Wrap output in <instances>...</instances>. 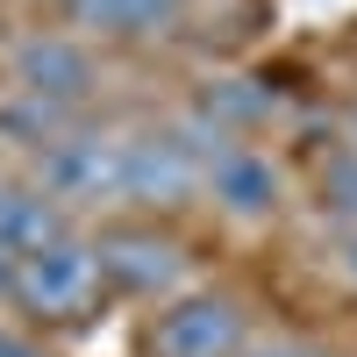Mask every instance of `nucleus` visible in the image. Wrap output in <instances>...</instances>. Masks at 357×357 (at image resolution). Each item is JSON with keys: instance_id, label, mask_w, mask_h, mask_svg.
Listing matches in <instances>:
<instances>
[{"instance_id": "1", "label": "nucleus", "mask_w": 357, "mask_h": 357, "mask_svg": "<svg viewBox=\"0 0 357 357\" xmlns=\"http://www.w3.org/2000/svg\"><path fill=\"white\" fill-rule=\"evenodd\" d=\"M93 293H100V257L79 236H57V243L15 257V293L8 301L22 314H36V321H79L93 307Z\"/></svg>"}, {"instance_id": "2", "label": "nucleus", "mask_w": 357, "mask_h": 357, "mask_svg": "<svg viewBox=\"0 0 357 357\" xmlns=\"http://www.w3.org/2000/svg\"><path fill=\"white\" fill-rule=\"evenodd\" d=\"M36 186L57 207H100V200H129V143L114 136H86L72 129L57 151L36 158Z\"/></svg>"}, {"instance_id": "3", "label": "nucleus", "mask_w": 357, "mask_h": 357, "mask_svg": "<svg viewBox=\"0 0 357 357\" xmlns=\"http://www.w3.org/2000/svg\"><path fill=\"white\" fill-rule=\"evenodd\" d=\"M243 350V307L222 293H186L151 321V357H236Z\"/></svg>"}, {"instance_id": "4", "label": "nucleus", "mask_w": 357, "mask_h": 357, "mask_svg": "<svg viewBox=\"0 0 357 357\" xmlns=\"http://www.w3.org/2000/svg\"><path fill=\"white\" fill-rule=\"evenodd\" d=\"M93 257H100V279L122 286V293H136V301L172 293L178 272H186L178 243L158 236V229H100V236H93Z\"/></svg>"}, {"instance_id": "5", "label": "nucleus", "mask_w": 357, "mask_h": 357, "mask_svg": "<svg viewBox=\"0 0 357 357\" xmlns=\"http://www.w3.org/2000/svg\"><path fill=\"white\" fill-rule=\"evenodd\" d=\"M15 93L79 107L86 93H93V50L72 43V36H22L15 43Z\"/></svg>"}, {"instance_id": "6", "label": "nucleus", "mask_w": 357, "mask_h": 357, "mask_svg": "<svg viewBox=\"0 0 357 357\" xmlns=\"http://www.w3.org/2000/svg\"><path fill=\"white\" fill-rule=\"evenodd\" d=\"M279 193H286V178H279L272 151H257V143H229V151L207 165V200H215L222 215H236V222H264L279 207Z\"/></svg>"}, {"instance_id": "7", "label": "nucleus", "mask_w": 357, "mask_h": 357, "mask_svg": "<svg viewBox=\"0 0 357 357\" xmlns=\"http://www.w3.org/2000/svg\"><path fill=\"white\" fill-rule=\"evenodd\" d=\"M65 236V207H57L43 186H0V250L29 257Z\"/></svg>"}, {"instance_id": "8", "label": "nucleus", "mask_w": 357, "mask_h": 357, "mask_svg": "<svg viewBox=\"0 0 357 357\" xmlns=\"http://www.w3.org/2000/svg\"><path fill=\"white\" fill-rule=\"evenodd\" d=\"M65 136H72V107L36 100V93H8V100H0V143H15V151L43 158V151H57Z\"/></svg>"}, {"instance_id": "9", "label": "nucleus", "mask_w": 357, "mask_h": 357, "mask_svg": "<svg viewBox=\"0 0 357 357\" xmlns=\"http://www.w3.org/2000/svg\"><path fill=\"white\" fill-rule=\"evenodd\" d=\"M79 29H100V36H151L178 15V0H65Z\"/></svg>"}, {"instance_id": "10", "label": "nucleus", "mask_w": 357, "mask_h": 357, "mask_svg": "<svg viewBox=\"0 0 357 357\" xmlns=\"http://www.w3.org/2000/svg\"><path fill=\"white\" fill-rule=\"evenodd\" d=\"M193 114H200L207 129H222L229 143H243V129H257L264 114H272V100H264L250 79H215V86L193 100Z\"/></svg>"}, {"instance_id": "11", "label": "nucleus", "mask_w": 357, "mask_h": 357, "mask_svg": "<svg viewBox=\"0 0 357 357\" xmlns=\"http://www.w3.org/2000/svg\"><path fill=\"white\" fill-rule=\"evenodd\" d=\"M314 207H321V222L357 229V143H336V151L321 158V172H314Z\"/></svg>"}, {"instance_id": "12", "label": "nucleus", "mask_w": 357, "mask_h": 357, "mask_svg": "<svg viewBox=\"0 0 357 357\" xmlns=\"http://www.w3.org/2000/svg\"><path fill=\"white\" fill-rule=\"evenodd\" d=\"M0 357H43L29 336H15V329H0Z\"/></svg>"}, {"instance_id": "13", "label": "nucleus", "mask_w": 357, "mask_h": 357, "mask_svg": "<svg viewBox=\"0 0 357 357\" xmlns=\"http://www.w3.org/2000/svg\"><path fill=\"white\" fill-rule=\"evenodd\" d=\"M343 279L357 286V229H343Z\"/></svg>"}, {"instance_id": "14", "label": "nucleus", "mask_w": 357, "mask_h": 357, "mask_svg": "<svg viewBox=\"0 0 357 357\" xmlns=\"http://www.w3.org/2000/svg\"><path fill=\"white\" fill-rule=\"evenodd\" d=\"M0 293H15V257L0 250Z\"/></svg>"}, {"instance_id": "15", "label": "nucleus", "mask_w": 357, "mask_h": 357, "mask_svg": "<svg viewBox=\"0 0 357 357\" xmlns=\"http://www.w3.org/2000/svg\"><path fill=\"white\" fill-rule=\"evenodd\" d=\"M250 357H307V350H286V343H272V350H250Z\"/></svg>"}, {"instance_id": "16", "label": "nucleus", "mask_w": 357, "mask_h": 357, "mask_svg": "<svg viewBox=\"0 0 357 357\" xmlns=\"http://www.w3.org/2000/svg\"><path fill=\"white\" fill-rule=\"evenodd\" d=\"M350 143H357V107H350Z\"/></svg>"}]
</instances>
